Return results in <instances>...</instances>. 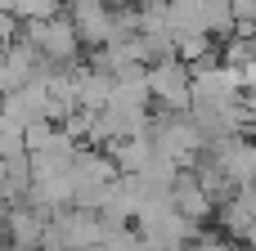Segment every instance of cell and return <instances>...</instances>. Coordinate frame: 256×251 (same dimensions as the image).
Wrapping results in <instances>:
<instances>
[{"instance_id": "6da1fadb", "label": "cell", "mask_w": 256, "mask_h": 251, "mask_svg": "<svg viewBox=\"0 0 256 251\" xmlns=\"http://www.w3.org/2000/svg\"><path fill=\"white\" fill-rule=\"evenodd\" d=\"M144 85H148V94H153V103H158V108L184 112V108H189V90H194V72H189V63H180V58L171 54V58L148 63Z\"/></svg>"}, {"instance_id": "277c9868", "label": "cell", "mask_w": 256, "mask_h": 251, "mask_svg": "<svg viewBox=\"0 0 256 251\" xmlns=\"http://www.w3.org/2000/svg\"><path fill=\"white\" fill-rule=\"evenodd\" d=\"M243 139H248V144H256V117L248 121V126H243Z\"/></svg>"}, {"instance_id": "3957f363", "label": "cell", "mask_w": 256, "mask_h": 251, "mask_svg": "<svg viewBox=\"0 0 256 251\" xmlns=\"http://www.w3.org/2000/svg\"><path fill=\"white\" fill-rule=\"evenodd\" d=\"M220 63H225V67H252L256 63V36L234 31V36L220 45Z\"/></svg>"}, {"instance_id": "5b68a950", "label": "cell", "mask_w": 256, "mask_h": 251, "mask_svg": "<svg viewBox=\"0 0 256 251\" xmlns=\"http://www.w3.org/2000/svg\"><path fill=\"white\" fill-rule=\"evenodd\" d=\"M248 251H256V243H248Z\"/></svg>"}, {"instance_id": "7a4b0ae2", "label": "cell", "mask_w": 256, "mask_h": 251, "mask_svg": "<svg viewBox=\"0 0 256 251\" xmlns=\"http://www.w3.org/2000/svg\"><path fill=\"white\" fill-rule=\"evenodd\" d=\"M166 202H171V211L176 216H184V220H194V225H207L212 220V198L198 189V180H194V171H176V180H171V189H166Z\"/></svg>"}]
</instances>
